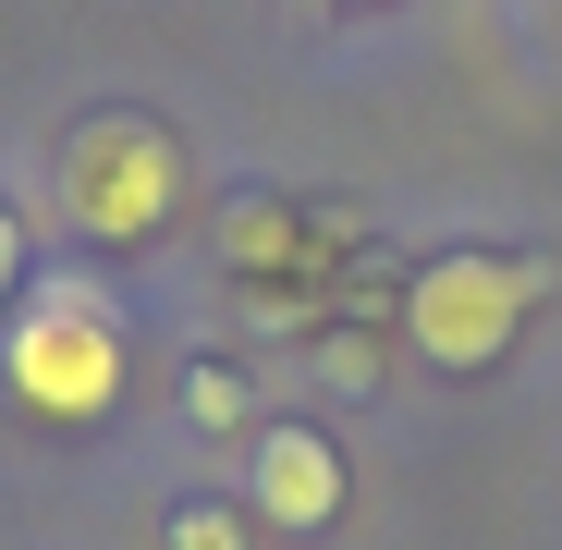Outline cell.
I'll return each instance as SVG.
<instances>
[{"label": "cell", "instance_id": "cell-1", "mask_svg": "<svg viewBox=\"0 0 562 550\" xmlns=\"http://www.w3.org/2000/svg\"><path fill=\"white\" fill-rule=\"evenodd\" d=\"M61 209L86 245H159L183 221V147L147 123V111H99V123H74L61 147Z\"/></svg>", "mask_w": 562, "mask_h": 550}, {"label": "cell", "instance_id": "cell-2", "mask_svg": "<svg viewBox=\"0 0 562 550\" xmlns=\"http://www.w3.org/2000/svg\"><path fill=\"white\" fill-rule=\"evenodd\" d=\"M0 380H13V404H25V416L99 428V416L123 404V318H111L99 294L49 282V294L13 318V343H0Z\"/></svg>", "mask_w": 562, "mask_h": 550}, {"label": "cell", "instance_id": "cell-3", "mask_svg": "<svg viewBox=\"0 0 562 550\" xmlns=\"http://www.w3.org/2000/svg\"><path fill=\"white\" fill-rule=\"evenodd\" d=\"M538 294H550L538 257H428L404 282V343L428 367H490V355H514Z\"/></svg>", "mask_w": 562, "mask_h": 550}, {"label": "cell", "instance_id": "cell-4", "mask_svg": "<svg viewBox=\"0 0 562 550\" xmlns=\"http://www.w3.org/2000/svg\"><path fill=\"white\" fill-rule=\"evenodd\" d=\"M330 514H342V452H330L318 428H269V440H257V526L318 538Z\"/></svg>", "mask_w": 562, "mask_h": 550}, {"label": "cell", "instance_id": "cell-5", "mask_svg": "<svg viewBox=\"0 0 562 550\" xmlns=\"http://www.w3.org/2000/svg\"><path fill=\"white\" fill-rule=\"evenodd\" d=\"M171 550H245V514L233 502H183L171 514Z\"/></svg>", "mask_w": 562, "mask_h": 550}, {"label": "cell", "instance_id": "cell-6", "mask_svg": "<svg viewBox=\"0 0 562 550\" xmlns=\"http://www.w3.org/2000/svg\"><path fill=\"white\" fill-rule=\"evenodd\" d=\"M183 404H196V428H245V380H233V367H196Z\"/></svg>", "mask_w": 562, "mask_h": 550}, {"label": "cell", "instance_id": "cell-7", "mask_svg": "<svg viewBox=\"0 0 562 550\" xmlns=\"http://www.w3.org/2000/svg\"><path fill=\"white\" fill-rule=\"evenodd\" d=\"M13 294H25V221L0 209V306H13Z\"/></svg>", "mask_w": 562, "mask_h": 550}, {"label": "cell", "instance_id": "cell-8", "mask_svg": "<svg viewBox=\"0 0 562 550\" xmlns=\"http://www.w3.org/2000/svg\"><path fill=\"white\" fill-rule=\"evenodd\" d=\"M342 13H355V0H342Z\"/></svg>", "mask_w": 562, "mask_h": 550}]
</instances>
